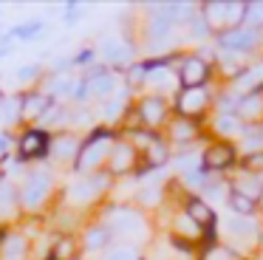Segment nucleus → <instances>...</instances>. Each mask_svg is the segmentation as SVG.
<instances>
[{
  "instance_id": "nucleus-33",
  "label": "nucleus",
  "mask_w": 263,
  "mask_h": 260,
  "mask_svg": "<svg viewBox=\"0 0 263 260\" xmlns=\"http://www.w3.org/2000/svg\"><path fill=\"white\" fill-rule=\"evenodd\" d=\"M246 23H249V28L263 26V3H246Z\"/></svg>"
},
{
  "instance_id": "nucleus-23",
  "label": "nucleus",
  "mask_w": 263,
  "mask_h": 260,
  "mask_svg": "<svg viewBox=\"0 0 263 260\" xmlns=\"http://www.w3.org/2000/svg\"><path fill=\"white\" fill-rule=\"evenodd\" d=\"M74 257H77V240L71 235H63L51 243L46 260H74Z\"/></svg>"
},
{
  "instance_id": "nucleus-24",
  "label": "nucleus",
  "mask_w": 263,
  "mask_h": 260,
  "mask_svg": "<svg viewBox=\"0 0 263 260\" xmlns=\"http://www.w3.org/2000/svg\"><path fill=\"white\" fill-rule=\"evenodd\" d=\"M260 110H263L260 94H243L238 99V105H235V116L238 119H255Z\"/></svg>"
},
{
  "instance_id": "nucleus-18",
  "label": "nucleus",
  "mask_w": 263,
  "mask_h": 260,
  "mask_svg": "<svg viewBox=\"0 0 263 260\" xmlns=\"http://www.w3.org/2000/svg\"><path fill=\"white\" fill-rule=\"evenodd\" d=\"M235 161V147L232 144H212L210 150L204 153V167H210V170H223V167H229V164Z\"/></svg>"
},
{
  "instance_id": "nucleus-15",
  "label": "nucleus",
  "mask_w": 263,
  "mask_h": 260,
  "mask_svg": "<svg viewBox=\"0 0 263 260\" xmlns=\"http://www.w3.org/2000/svg\"><path fill=\"white\" fill-rule=\"evenodd\" d=\"M20 127H23V90L3 96V130L17 133Z\"/></svg>"
},
{
  "instance_id": "nucleus-3",
  "label": "nucleus",
  "mask_w": 263,
  "mask_h": 260,
  "mask_svg": "<svg viewBox=\"0 0 263 260\" xmlns=\"http://www.w3.org/2000/svg\"><path fill=\"white\" fill-rule=\"evenodd\" d=\"M54 133L40 124H26L17 130V147H14V161L20 167H31V164H43L51 150Z\"/></svg>"
},
{
  "instance_id": "nucleus-5",
  "label": "nucleus",
  "mask_w": 263,
  "mask_h": 260,
  "mask_svg": "<svg viewBox=\"0 0 263 260\" xmlns=\"http://www.w3.org/2000/svg\"><path fill=\"white\" fill-rule=\"evenodd\" d=\"M23 198L14 175L0 173V226H14L23 218Z\"/></svg>"
},
{
  "instance_id": "nucleus-25",
  "label": "nucleus",
  "mask_w": 263,
  "mask_h": 260,
  "mask_svg": "<svg viewBox=\"0 0 263 260\" xmlns=\"http://www.w3.org/2000/svg\"><path fill=\"white\" fill-rule=\"evenodd\" d=\"M232 192L249 198V201H257V198H263V184L257 178H240V181H235V190Z\"/></svg>"
},
{
  "instance_id": "nucleus-17",
  "label": "nucleus",
  "mask_w": 263,
  "mask_h": 260,
  "mask_svg": "<svg viewBox=\"0 0 263 260\" xmlns=\"http://www.w3.org/2000/svg\"><path fill=\"white\" fill-rule=\"evenodd\" d=\"M99 57L105 62H110V65H125L130 60V48L119 37H102L99 40Z\"/></svg>"
},
{
  "instance_id": "nucleus-26",
  "label": "nucleus",
  "mask_w": 263,
  "mask_h": 260,
  "mask_svg": "<svg viewBox=\"0 0 263 260\" xmlns=\"http://www.w3.org/2000/svg\"><path fill=\"white\" fill-rule=\"evenodd\" d=\"M144 161H147V167L144 170H150V167H161V164L167 161V144L161 139H156L153 144L144 150Z\"/></svg>"
},
{
  "instance_id": "nucleus-10",
  "label": "nucleus",
  "mask_w": 263,
  "mask_h": 260,
  "mask_svg": "<svg viewBox=\"0 0 263 260\" xmlns=\"http://www.w3.org/2000/svg\"><path fill=\"white\" fill-rule=\"evenodd\" d=\"M77 85H80V77H74V73H48L46 82H43V90H46L48 96H51L57 105H63V99H74V90Z\"/></svg>"
},
{
  "instance_id": "nucleus-38",
  "label": "nucleus",
  "mask_w": 263,
  "mask_h": 260,
  "mask_svg": "<svg viewBox=\"0 0 263 260\" xmlns=\"http://www.w3.org/2000/svg\"><path fill=\"white\" fill-rule=\"evenodd\" d=\"M178 229H181L184 235H190V237H195V235H198V224H195V220L190 218V215H187V218H181V220H178Z\"/></svg>"
},
{
  "instance_id": "nucleus-29",
  "label": "nucleus",
  "mask_w": 263,
  "mask_h": 260,
  "mask_svg": "<svg viewBox=\"0 0 263 260\" xmlns=\"http://www.w3.org/2000/svg\"><path fill=\"white\" fill-rule=\"evenodd\" d=\"M238 85L246 90V94H255V88H260V85H263V68H249L246 73H240Z\"/></svg>"
},
{
  "instance_id": "nucleus-34",
  "label": "nucleus",
  "mask_w": 263,
  "mask_h": 260,
  "mask_svg": "<svg viewBox=\"0 0 263 260\" xmlns=\"http://www.w3.org/2000/svg\"><path fill=\"white\" fill-rule=\"evenodd\" d=\"M159 198H161L159 187H142V192H139V203H142V207H156Z\"/></svg>"
},
{
  "instance_id": "nucleus-32",
  "label": "nucleus",
  "mask_w": 263,
  "mask_h": 260,
  "mask_svg": "<svg viewBox=\"0 0 263 260\" xmlns=\"http://www.w3.org/2000/svg\"><path fill=\"white\" fill-rule=\"evenodd\" d=\"M229 207H232V212H238L240 218H246V215L255 212V201H249V198L238 195V192H232V195H229Z\"/></svg>"
},
{
  "instance_id": "nucleus-16",
  "label": "nucleus",
  "mask_w": 263,
  "mask_h": 260,
  "mask_svg": "<svg viewBox=\"0 0 263 260\" xmlns=\"http://www.w3.org/2000/svg\"><path fill=\"white\" fill-rule=\"evenodd\" d=\"M255 43H257V28H249V26H240L221 34V45L229 51H249Z\"/></svg>"
},
{
  "instance_id": "nucleus-28",
  "label": "nucleus",
  "mask_w": 263,
  "mask_h": 260,
  "mask_svg": "<svg viewBox=\"0 0 263 260\" xmlns=\"http://www.w3.org/2000/svg\"><path fill=\"white\" fill-rule=\"evenodd\" d=\"M43 26H46L43 20H29V23H23V26H14L12 31H9V37H14V40H34L37 34L43 31Z\"/></svg>"
},
{
  "instance_id": "nucleus-21",
  "label": "nucleus",
  "mask_w": 263,
  "mask_h": 260,
  "mask_svg": "<svg viewBox=\"0 0 263 260\" xmlns=\"http://www.w3.org/2000/svg\"><path fill=\"white\" fill-rule=\"evenodd\" d=\"M206 107V94L201 88H190L181 94V99H178V110L184 113V119L187 116H195V113H201Z\"/></svg>"
},
{
  "instance_id": "nucleus-1",
  "label": "nucleus",
  "mask_w": 263,
  "mask_h": 260,
  "mask_svg": "<svg viewBox=\"0 0 263 260\" xmlns=\"http://www.w3.org/2000/svg\"><path fill=\"white\" fill-rule=\"evenodd\" d=\"M17 184H20V198H23V212L34 218L37 212L46 209V203L54 195V170L48 164H31V167L23 170Z\"/></svg>"
},
{
  "instance_id": "nucleus-39",
  "label": "nucleus",
  "mask_w": 263,
  "mask_h": 260,
  "mask_svg": "<svg viewBox=\"0 0 263 260\" xmlns=\"http://www.w3.org/2000/svg\"><path fill=\"white\" fill-rule=\"evenodd\" d=\"M246 170H249V173H260L263 170V153H249V158H246Z\"/></svg>"
},
{
  "instance_id": "nucleus-8",
  "label": "nucleus",
  "mask_w": 263,
  "mask_h": 260,
  "mask_svg": "<svg viewBox=\"0 0 263 260\" xmlns=\"http://www.w3.org/2000/svg\"><path fill=\"white\" fill-rule=\"evenodd\" d=\"M54 105H57V102H54L43 88L23 90V127L26 124H40L43 116H46Z\"/></svg>"
},
{
  "instance_id": "nucleus-36",
  "label": "nucleus",
  "mask_w": 263,
  "mask_h": 260,
  "mask_svg": "<svg viewBox=\"0 0 263 260\" xmlns=\"http://www.w3.org/2000/svg\"><path fill=\"white\" fill-rule=\"evenodd\" d=\"M105 260H136V252L127 249V246H119V249H114V252L105 254Z\"/></svg>"
},
{
  "instance_id": "nucleus-4",
  "label": "nucleus",
  "mask_w": 263,
  "mask_h": 260,
  "mask_svg": "<svg viewBox=\"0 0 263 260\" xmlns=\"http://www.w3.org/2000/svg\"><path fill=\"white\" fill-rule=\"evenodd\" d=\"M110 178H114V175H110L108 170H99V173H91V175H80L77 181L68 184L65 198H68L71 207H88L91 201H97L105 187H110Z\"/></svg>"
},
{
  "instance_id": "nucleus-40",
  "label": "nucleus",
  "mask_w": 263,
  "mask_h": 260,
  "mask_svg": "<svg viewBox=\"0 0 263 260\" xmlns=\"http://www.w3.org/2000/svg\"><path fill=\"white\" fill-rule=\"evenodd\" d=\"M218 130H221V133H235V130H238V122H235L232 116H221L218 119Z\"/></svg>"
},
{
  "instance_id": "nucleus-35",
  "label": "nucleus",
  "mask_w": 263,
  "mask_h": 260,
  "mask_svg": "<svg viewBox=\"0 0 263 260\" xmlns=\"http://www.w3.org/2000/svg\"><path fill=\"white\" fill-rule=\"evenodd\" d=\"M144 79H147V65H130L127 68V85H130V88L142 85Z\"/></svg>"
},
{
  "instance_id": "nucleus-9",
  "label": "nucleus",
  "mask_w": 263,
  "mask_h": 260,
  "mask_svg": "<svg viewBox=\"0 0 263 260\" xmlns=\"http://www.w3.org/2000/svg\"><path fill=\"white\" fill-rule=\"evenodd\" d=\"M0 260H31V237L14 226L0 240Z\"/></svg>"
},
{
  "instance_id": "nucleus-6",
  "label": "nucleus",
  "mask_w": 263,
  "mask_h": 260,
  "mask_svg": "<svg viewBox=\"0 0 263 260\" xmlns=\"http://www.w3.org/2000/svg\"><path fill=\"white\" fill-rule=\"evenodd\" d=\"M204 20L210 28H240L246 23V3H206Z\"/></svg>"
},
{
  "instance_id": "nucleus-27",
  "label": "nucleus",
  "mask_w": 263,
  "mask_h": 260,
  "mask_svg": "<svg viewBox=\"0 0 263 260\" xmlns=\"http://www.w3.org/2000/svg\"><path fill=\"white\" fill-rule=\"evenodd\" d=\"M187 215L195 220L198 226H204V224H212V209L206 207L204 201H198V198H193V201L187 203Z\"/></svg>"
},
{
  "instance_id": "nucleus-19",
  "label": "nucleus",
  "mask_w": 263,
  "mask_h": 260,
  "mask_svg": "<svg viewBox=\"0 0 263 260\" xmlns=\"http://www.w3.org/2000/svg\"><path fill=\"white\" fill-rule=\"evenodd\" d=\"M110 237H114V232H110V226H88L85 235H82V246H85V252H102L105 246L110 243Z\"/></svg>"
},
{
  "instance_id": "nucleus-14",
  "label": "nucleus",
  "mask_w": 263,
  "mask_h": 260,
  "mask_svg": "<svg viewBox=\"0 0 263 260\" xmlns=\"http://www.w3.org/2000/svg\"><path fill=\"white\" fill-rule=\"evenodd\" d=\"M178 77H181V82L190 88H201V85L206 82V77H210V65H206L201 57H187V60L181 62V71H178Z\"/></svg>"
},
{
  "instance_id": "nucleus-12",
  "label": "nucleus",
  "mask_w": 263,
  "mask_h": 260,
  "mask_svg": "<svg viewBox=\"0 0 263 260\" xmlns=\"http://www.w3.org/2000/svg\"><path fill=\"white\" fill-rule=\"evenodd\" d=\"M88 85V96L93 102H110L116 96V77L114 71H102V73H93V77H82Z\"/></svg>"
},
{
  "instance_id": "nucleus-2",
  "label": "nucleus",
  "mask_w": 263,
  "mask_h": 260,
  "mask_svg": "<svg viewBox=\"0 0 263 260\" xmlns=\"http://www.w3.org/2000/svg\"><path fill=\"white\" fill-rule=\"evenodd\" d=\"M114 144H116L114 130H108V127L91 130V133L82 139V150H80V156H77L74 173L91 175V173H99L102 167H108V158H110Z\"/></svg>"
},
{
  "instance_id": "nucleus-22",
  "label": "nucleus",
  "mask_w": 263,
  "mask_h": 260,
  "mask_svg": "<svg viewBox=\"0 0 263 260\" xmlns=\"http://www.w3.org/2000/svg\"><path fill=\"white\" fill-rule=\"evenodd\" d=\"M14 79H17V85H20V88H26V90L40 88V82H43V65H40V62H29V65L17 68Z\"/></svg>"
},
{
  "instance_id": "nucleus-42",
  "label": "nucleus",
  "mask_w": 263,
  "mask_h": 260,
  "mask_svg": "<svg viewBox=\"0 0 263 260\" xmlns=\"http://www.w3.org/2000/svg\"><path fill=\"white\" fill-rule=\"evenodd\" d=\"M229 232H235V235H246V232H249V224H246V220H229Z\"/></svg>"
},
{
  "instance_id": "nucleus-7",
  "label": "nucleus",
  "mask_w": 263,
  "mask_h": 260,
  "mask_svg": "<svg viewBox=\"0 0 263 260\" xmlns=\"http://www.w3.org/2000/svg\"><path fill=\"white\" fill-rule=\"evenodd\" d=\"M80 150H82V139H80V136L71 133V130H63V133H54L48 158H51L57 167H74Z\"/></svg>"
},
{
  "instance_id": "nucleus-11",
  "label": "nucleus",
  "mask_w": 263,
  "mask_h": 260,
  "mask_svg": "<svg viewBox=\"0 0 263 260\" xmlns=\"http://www.w3.org/2000/svg\"><path fill=\"white\" fill-rule=\"evenodd\" d=\"M136 167V147L125 139H116L114 150H110V158H108V173L110 175H125Z\"/></svg>"
},
{
  "instance_id": "nucleus-43",
  "label": "nucleus",
  "mask_w": 263,
  "mask_h": 260,
  "mask_svg": "<svg viewBox=\"0 0 263 260\" xmlns=\"http://www.w3.org/2000/svg\"><path fill=\"white\" fill-rule=\"evenodd\" d=\"M9 51H12V48H9V45H3V43H0V57H6Z\"/></svg>"
},
{
  "instance_id": "nucleus-30",
  "label": "nucleus",
  "mask_w": 263,
  "mask_h": 260,
  "mask_svg": "<svg viewBox=\"0 0 263 260\" xmlns=\"http://www.w3.org/2000/svg\"><path fill=\"white\" fill-rule=\"evenodd\" d=\"M243 147L246 150H255V153H263V124L243 130Z\"/></svg>"
},
{
  "instance_id": "nucleus-13",
  "label": "nucleus",
  "mask_w": 263,
  "mask_h": 260,
  "mask_svg": "<svg viewBox=\"0 0 263 260\" xmlns=\"http://www.w3.org/2000/svg\"><path fill=\"white\" fill-rule=\"evenodd\" d=\"M164 116H167L164 96H159V94L142 96V102H139V122L147 124V127H156V124L164 122Z\"/></svg>"
},
{
  "instance_id": "nucleus-37",
  "label": "nucleus",
  "mask_w": 263,
  "mask_h": 260,
  "mask_svg": "<svg viewBox=\"0 0 263 260\" xmlns=\"http://www.w3.org/2000/svg\"><path fill=\"white\" fill-rule=\"evenodd\" d=\"M119 113H122V99L119 96H114L110 102H105V119L114 122V119H119Z\"/></svg>"
},
{
  "instance_id": "nucleus-31",
  "label": "nucleus",
  "mask_w": 263,
  "mask_h": 260,
  "mask_svg": "<svg viewBox=\"0 0 263 260\" xmlns=\"http://www.w3.org/2000/svg\"><path fill=\"white\" fill-rule=\"evenodd\" d=\"M173 139L181 141V144H184V141H193V139H195V124L190 122V119L181 116L176 124H173Z\"/></svg>"
},
{
  "instance_id": "nucleus-41",
  "label": "nucleus",
  "mask_w": 263,
  "mask_h": 260,
  "mask_svg": "<svg viewBox=\"0 0 263 260\" xmlns=\"http://www.w3.org/2000/svg\"><path fill=\"white\" fill-rule=\"evenodd\" d=\"M93 54H97L93 48H85V51H80V54L74 57V65H85V62H91V60H93Z\"/></svg>"
},
{
  "instance_id": "nucleus-44",
  "label": "nucleus",
  "mask_w": 263,
  "mask_h": 260,
  "mask_svg": "<svg viewBox=\"0 0 263 260\" xmlns=\"http://www.w3.org/2000/svg\"><path fill=\"white\" fill-rule=\"evenodd\" d=\"M74 260H82V257H74Z\"/></svg>"
},
{
  "instance_id": "nucleus-20",
  "label": "nucleus",
  "mask_w": 263,
  "mask_h": 260,
  "mask_svg": "<svg viewBox=\"0 0 263 260\" xmlns=\"http://www.w3.org/2000/svg\"><path fill=\"white\" fill-rule=\"evenodd\" d=\"M110 232H119V235H130L139 229V215L133 209H114L110 212Z\"/></svg>"
}]
</instances>
